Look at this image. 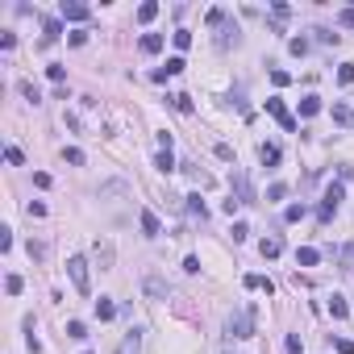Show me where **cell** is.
<instances>
[{"mask_svg":"<svg viewBox=\"0 0 354 354\" xmlns=\"http://www.w3.org/2000/svg\"><path fill=\"white\" fill-rule=\"evenodd\" d=\"M225 334H230V338H254V313H250V308L230 313V321H225Z\"/></svg>","mask_w":354,"mask_h":354,"instance_id":"cell-1","label":"cell"},{"mask_svg":"<svg viewBox=\"0 0 354 354\" xmlns=\"http://www.w3.org/2000/svg\"><path fill=\"white\" fill-rule=\"evenodd\" d=\"M67 275H71V283H75V292L79 296H88V259H84V254H71V259H67Z\"/></svg>","mask_w":354,"mask_h":354,"instance_id":"cell-2","label":"cell"},{"mask_svg":"<svg viewBox=\"0 0 354 354\" xmlns=\"http://www.w3.org/2000/svg\"><path fill=\"white\" fill-rule=\"evenodd\" d=\"M342 196H346V188H342V183H329V188H325V200H321V217H329V213L342 204Z\"/></svg>","mask_w":354,"mask_h":354,"instance_id":"cell-3","label":"cell"},{"mask_svg":"<svg viewBox=\"0 0 354 354\" xmlns=\"http://www.w3.org/2000/svg\"><path fill=\"white\" fill-rule=\"evenodd\" d=\"M234 188H238L242 204H250V200H254V192H250V179H246V171H234Z\"/></svg>","mask_w":354,"mask_h":354,"instance_id":"cell-4","label":"cell"},{"mask_svg":"<svg viewBox=\"0 0 354 354\" xmlns=\"http://www.w3.org/2000/svg\"><path fill=\"white\" fill-rule=\"evenodd\" d=\"M259 254H263V259H279V254H283V242H279V238H263V242H259Z\"/></svg>","mask_w":354,"mask_h":354,"instance_id":"cell-5","label":"cell"},{"mask_svg":"<svg viewBox=\"0 0 354 354\" xmlns=\"http://www.w3.org/2000/svg\"><path fill=\"white\" fill-rule=\"evenodd\" d=\"M63 21H88V5H67L63 0Z\"/></svg>","mask_w":354,"mask_h":354,"instance_id":"cell-6","label":"cell"},{"mask_svg":"<svg viewBox=\"0 0 354 354\" xmlns=\"http://www.w3.org/2000/svg\"><path fill=\"white\" fill-rule=\"evenodd\" d=\"M317 259H321V254H317L313 246H300V250H296V263H300V267H317Z\"/></svg>","mask_w":354,"mask_h":354,"instance_id":"cell-7","label":"cell"},{"mask_svg":"<svg viewBox=\"0 0 354 354\" xmlns=\"http://www.w3.org/2000/svg\"><path fill=\"white\" fill-rule=\"evenodd\" d=\"M96 317H100V321H113V317H117V304L100 296V300H96Z\"/></svg>","mask_w":354,"mask_h":354,"instance_id":"cell-8","label":"cell"},{"mask_svg":"<svg viewBox=\"0 0 354 354\" xmlns=\"http://www.w3.org/2000/svg\"><path fill=\"white\" fill-rule=\"evenodd\" d=\"M96 259H100V271H109V267H113V246H109V242H105V246L96 242Z\"/></svg>","mask_w":354,"mask_h":354,"instance_id":"cell-9","label":"cell"},{"mask_svg":"<svg viewBox=\"0 0 354 354\" xmlns=\"http://www.w3.org/2000/svg\"><path fill=\"white\" fill-rule=\"evenodd\" d=\"M142 230H146V234H150V238H158V230H163V225H158V217H154V213H150V209H146V213H142Z\"/></svg>","mask_w":354,"mask_h":354,"instance_id":"cell-10","label":"cell"},{"mask_svg":"<svg viewBox=\"0 0 354 354\" xmlns=\"http://www.w3.org/2000/svg\"><path fill=\"white\" fill-rule=\"evenodd\" d=\"M142 50L146 54H158V50H163V34H146L142 38Z\"/></svg>","mask_w":354,"mask_h":354,"instance_id":"cell-11","label":"cell"},{"mask_svg":"<svg viewBox=\"0 0 354 354\" xmlns=\"http://www.w3.org/2000/svg\"><path fill=\"white\" fill-rule=\"evenodd\" d=\"M259 158H263L267 167H275V163H279V146H267V142H263V146H259Z\"/></svg>","mask_w":354,"mask_h":354,"instance_id":"cell-12","label":"cell"},{"mask_svg":"<svg viewBox=\"0 0 354 354\" xmlns=\"http://www.w3.org/2000/svg\"><path fill=\"white\" fill-rule=\"evenodd\" d=\"M321 113V100H317V96H304V100H300V117H317Z\"/></svg>","mask_w":354,"mask_h":354,"instance_id":"cell-13","label":"cell"},{"mask_svg":"<svg viewBox=\"0 0 354 354\" xmlns=\"http://www.w3.org/2000/svg\"><path fill=\"white\" fill-rule=\"evenodd\" d=\"M154 167L163 171V175H167V171H175V158H171V150H158V158H154Z\"/></svg>","mask_w":354,"mask_h":354,"instance_id":"cell-14","label":"cell"},{"mask_svg":"<svg viewBox=\"0 0 354 354\" xmlns=\"http://www.w3.org/2000/svg\"><path fill=\"white\" fill-rule=\"evenodd\" d=\"M267 113H271V117H279V125L287 121V109H283V100H279V96H271V100H267Z\"/></svg>","mask_w":354,"mask_h":354,"instance_id":"cell-15","label":"cell"},{"mask_svg":"<svg viewBox=\"0 0 354 354\" xmlns=\"http://www.w3.org/2000/svg\"><path fill=\"white\" fill-rule=\"evenodd\" d=\"M188 209H192V213H196L200 221L209 217V209H204V200H200V192H192V196H188Z\"/></svg>","mask_w":354,"mask_h":354,"instance_id":"cell-16","label":"cell"},{"mask_svg":"<svg viewBox=\"0 0 354 354\" xmlns=\"http://www.w3.org/2000/svg\"><path fill=\"white\" fill-rule=\"evenodd\" d=\"M154 17H158V5H154V0H146V5L138 9V21L146 25V21H154Z\"/></svg>","mask_w":354,"mask_h":354,"instance_id":"cell-17","label":"cell"},{"mask_svg":"<svg viewBox=\"0 0 354 354\" xmlns=\"http://www.w3.org/2000/svg\"><path fill=\"white\" fill-rule=\"evenodd\" d=\"M242 283L250 287V292H254V287H267V296H271V279H263V275H246Z\"/></svg>","mask_w":354,"mask_h":354,"instance_id":"cell-18","label":"cell"},{"mask_svg":"<svg viewBox=\"0 0 354 354\" xmlns=\"http://www.w3.org/2000/svg\"><path fill=\"white\" fill-rule=\"evenodd\" d=\"M67 338H88V325L84 321H67Z\"/></svg>","mask_w":354,"mask_h":354,"instance_id":"cell-19","label":"cell"},{"mask_svg":"<svg viewBox=\"0 0 354 354\" xmlns=\"http://www.w3.org/2000/svg\"><path fill=\"white\" fill-rule=\"evenodd\" d=\"M338 84H354V63H342L338 67Z\"/></svg>","mask_w":354,"mask_h":354,"instance_id":"cell-20","label":"cell"},{"mask_svg":"<svg viewBox=\"0 0 354 354\" xmlns=\"http://www.w3.org/2000/svg\"><path fill=\"white\" fill-rule=\"evenodd\" d=\"M342 271H350V275H354V242L342 250Z\"/></svg>","mask_w":354,"mask_h":354,"instance_id":"cell-21","label":"cell"},{"mask_svg":"<svg viewBox=\"0 0 354 354\" xmlns=\"http://www.w3.org/2000/svg\"><path fill=\"white\" fill-rule=\"evenodd\" d=\"M21 96H25V100H34V105L42 100V96H38V88H34V84H29V79H21Z\"/></svg>","mask_w":354,"mask_h":354,"instance_id":"cell-22","label":"cell"},{"mask_svg":"<svg viewBox=\"0 0 354 354\" xmlns=\"http://www.w3.org/2000/svg\"><path fill=\"white\" fill-rule=\"evenodd\" d=\"M329 313H334V317H338V321H342V317H346V313H350V308H346V300H342V296H334V300H329Z\"/></svg>","mask_w":354,"mask_h":354,"instance_id":"cell-23","label":"cell"},{"mask_svg":"<svg viewBox=\"0 0 354 354\" xmlns=\"http://www.w3.org/2000/svg\"><path fill=\"white\" fill-rule=\"evenodd\" d=\"M42 29H46V42H58V34H63V25H58V21H46Z\"/></svg>","mask_w":354,"mask_h":354,"instance_id":"cell-24","label":"cell"},{"mask_svg":"<svg viewBox=\"0 0 354 354\" xmlns=\"http://www.w3.org/2000/svg\"><path fill=\"white\" fill-rule=\"evenodd\" d=\"M63 158H67L71 167H79V163H84V150H75V146H71V150H63Z\"/></svg>","mask_w":354,"mask_h":354,"instance_id":"cell-25","label":"cell"},{"mask_svg":"<svg viewBox=\"0 0 354 354\" xmlns=\"http://www.w3.org/2000/svg\"><path fill=\"white\" fill-rule=\"evenodd\" d=\"M171 105H175L179 113H192V96H171Z\"/></svg>","mask_w":354,"mask_h":354,"instance_id":"cell-26","label":"cell"},{"mask_svg":"<svg viewBox=\"0 0 354 354\" xmlns=\"http://www.w3.org/2000/svg\"><path fill=\"white\" fill-rule=\"evenodd\" d=\"M283 196H287L283 183H271V188H267V200H283Z\"/></svg>","mask_w":354,"mask_h":354,"instance_id":"cell-27","label":"cell"},{"mask_svg":"<svg viewBox=\"0 0 354 354\" xmlns=\"http://www.w3.org/2000/svg\"><path fill=\"white\" fill-rule=\"evenodd\" d=\"M246 238H250V225L238 221V225H234V242H246Z\"/></svg>","mask_w":354,"mask_h":354,"instance_id":"cell-28","label":"cell"},{"mask_svg":"<svg viewBox=\"0 0 354 354\" xmlns=\"http://www.w3.org/2000/svg\"><path fill=\"white\" fill-rule=\"evenodd\" d=\"M5 292H9V296L21 292V275H9V279H5Z\"/></svg>","mask_w":354,"mask_h":354,"instance_id":"cell-29","label":"cell"},{"mask_svg":"<svg viewBox=\"0 0 354 354\" xmlns=\"http://www.w3.org/2000/svg\"><path fill=\"white\" fill-rule=\"evenodd\" d=\"M175 46H179V50L192 46V34H188V29H175Z\"/></svg>","mask_w":354,"mask_h":354,"instance_id":"cell-30","label":"cell"},{"mask_svg":"<svg viewBox=\"0 0 354 354\" xmlns=\"http://www.w3.org/2000/svg\"><path fill=\"white\" fill-rule=\"evenodd\" d=\"M29 259H46V242H29Z\"/></svg>","mask_w":354,"mask_h":354,"instance_id":"cell-31","label":"cell"},{"mask_svg":"<svg viewBox=\"0 0 354 354\" xmlns=\"http://www.w3.org/2000/svg\"><path fill=\"white\" fill-rule=\"evenodd\" d=\"M146 292H154V296H167V283H158V279H146Z\"/></svg>","mask_w":354,"mask_h":354,"instance_id":"cell-32","label":"cell"},{"mask_svg":"<svg viewBox=\"0 0 354 354\" xmlns=\"http://www.w3.org/2000/svg\"><path fill=\"white\" fill-rule=\"evenodd\" d=\"M183 271H188V275L200 271V259H196V254H188V259H183Z\"/></svg>","mask_w":354,"mask_h":354,"instance_id":"cell-33","label":"cell"},{"mask_svg":"<svg viewBox=\"0 0 354 354\" xmlns=\"http://www.w3.org/2000/svg\"><path fill=\"white\" fill-rule=\"evenodd\" d=\"M179 71H183V58H179V54L167 58V75H179Z\"/></svg>","mask_w":354,"mask_h":354,"instance_id":"cell-34","label":"cell"},{"mask_svg":"<svg viewBox=\"0 0 354 354\" xmlns=\"http://www.w3.org/2000/svg\"><path fill=\"white\" fill-rule=\"evenodd\" d=\"M46 75H50V79H54V84H58V79H63V75H67V67H58V63H50V67H46Z\"/></svg>","mask_w":354,"mask_h":354,"instance_id":"cell-35","label":"cell"},{"mask_svg":"<svg viewBox=\"0 0 354 354\" xmlns=\"http://www.w3.org/2000/svg\"><path fill=\"white\" fill-rule=\"evenodd\" d=\"M25 213H29V217H46V204H42V200H29Z\"/></svg>","mask_w":354,"mask_h":354,"instance_id":"cell-36","label":"cell"},{"mask_svg":"<svg viewBox=\"0 0 354 354\" xmlns=\"http://www.w3.org/2000/svg\"><path fill=\"white\" fill-rule=\"evenodd\" d=\"M287 46H292V54H304V50H308V38H292Z\"/></svg>","mask_w":354,"mask_h":354,"instance_id":"cell-37","label":"cell"},{"mask_svg":"<svg viewBox=\"0 0 354 354\" xmlns=\"http://www.w3.org/2000/svg\"><path fill=\"white\" fill-rule=\"evenodd\" d=\"M287 79H292V75H287V71H279V67H275V71H271V84H275V88H283V84H287Z\"/></svg>","mask_w":354,"mask_h":354,"instance_id":"cell-38","label":"cell"},{"mask_svg":"<svg viewBox=\"0 0 354 354\" xmlns=\"http://www.w3.org/2000/svg\"><path fill=\"white\" fill-rule=\"evenodd\" d=\"M287 354H300V334H287Z\"/></svg>","mask_w":354,"mask_h":354,"instance_id":"cell-39","label":"cell"},{"mask_svg":"<svg viewBox=\"0 0 354 354\" xmlns=\"http://www.w3.org/2000/svg\"><path fill=\"white\" fill-rule=\"evenodd\" d=\"M283 217H287V221H300V217H304V204H292V209H287Z\"/></svg>","mask_w":354,"mask_h":354,"instance_id":"cell-40","label":"cell"},{"mask_svg":"<svg viewBox=\"0 0 354 354\" xmlns=\"http://www.w3.org/2000/svg\"><path fill=\"white\" fill-rule=\"evenodd\" d=\"M338 21H342L346 29H354V9H342V17H338Z\"/></svg>","mask_w":354,"mask_h":354,"instance_id":"cell-41","label":"cell"},{"mask_svg":"<svg viewBox=\"0 0 354 354\" xmlns=\"http://www.w3.org/2000/svg\"><path fill=\"white\" fill-rule=\"evenodd\" d=\"M338 354H354V342H338Z\"/></svg>","mask_w":354,"mask_h":354,"instance_id":"cell-42","label":"cell"}]
</instances>
